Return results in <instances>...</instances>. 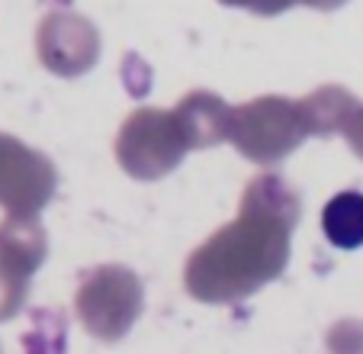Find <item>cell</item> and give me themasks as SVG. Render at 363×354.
Masks as SVG:
<instances>
[{"instance_id":"cell-1","label":"cell","mask_w":363,"mask_h":354,"mask_svg":"<svg viewBox=\"0 0 363 354\" xmlns=\"http://www.w3.org/2000/svg\"><path fill=\"white\" fill-rule=\"evenodd\" d=\"M299 203L274 174L245 193L241 219L219 229L186 264V290L203 303H235L274 280L289 258V229Z\"/></svg>"},{"instance_id":"cell-2","label":"cell","mask_w":363,"mask_h":354,"mask_svg":"<svg viewBox=\"0 0 363 354\" xmlns=\"http://www.w3.org/2000/svg\"><path fill=\"white\" fill-rule=\"evenodd\" d=\"M302 136H306V119H302L299 103L283 100V97H261L238 107L232 113V129H228V139L238 145L241 155L257 164L280 161L299 145Z\"/></svg>"},{"instance_id":"cell-3","label":"cell","mask_w":363,"mask_h":354,"mask_svg":"<svg viewBox=\"0 0 363 354\" xmlns=\"http://www.w3.org/2000/svg\"><path fill=\"white\" fill-rule=\"evenodd\" d=\"M119 164L135 177H161L184 158L186 142L174 113L138 109L119 132Z\"/></svg>"},{"instance_id":"cell-4","label":"cell","mask_w":363,"mask_h":354,"mask_svg":"<svg viewBox=\"0 0 363 354\" xmlns=\"http://www.w3.org/2000/svg\"><path fill=\"white\" fill-rule=\"evenodd\" d=\"M142 309V286L123 267H100L77 293V316L96 338L116 341Z\"/></svg>"},{"instance_id":"cell-5","label":"cell","mask_w":363,"mask_h":354,"mask_svg":"<svg viewBox=\"0 0 363 354\" xmlns=\"http://www.w3.org/2000/svg\"><path fill=\"white\" fill-rule=\"evenodd\" d=\"M55 191V171L16 139L0 136V203L16 216H33Z\"/></svg>"},{"instance_id":"cell-6","label":"cell","mask_w":363,"mask_h":354,"mask_svg":"<svg viewBox=\"0 0 363 354\" xmlns=\"http://www.w3.org/2000/svg\"><path fill=\"white\" fill-rule=\"evenodd\" d=\"M100 36L77 14H48L39 26V55L58 75H81L96 62Z\"/></svg>"},{"instance_id":"cell-7","label":"cell","mask_w":363,"mask_h":354,"mask_svg":"<svg viewBox=\"0 0 363 354\" xmlns=\"http://www.w3.org/2000/svg\"><path fill=\"white\" fill-rule=\"evenodd\" d=\"M174 119L180 126L186 149L216 145L228 139V129H232V109L216 94H206V90H193L190 97H184L180 107L174 109Z\"/></svg>"},{"instance_id":"cell-8","label":"cell","mask_w":363,"mask_h":354,"mask_svg":"<svg viewBox=\"0 0 363 354\" xmlns=\"http://www.w3.org/2000/svg\"><path fill=\"white\" fill-rule=\"evenodd\" d=\"M299 109H302V119H306V132L325 136V132H335L347 126V119L357 113V100L344 87H322L312 97L299 100Z\"/></svg>"},{"instance_id":"cell-9","label":"cell","mask_w":363,"mask_h":354,"mask_svg":"<svg viewBox=\"0 0 363 354\" xmlns=\"http://www.w3.org/2000/svg\"><path fill=\"white\" fill-rule=\"evenodd\" d=\"M322 229L335 248H360L363 245V193L347 191L328 200L322 213Z\"/></svg>"},{"instance_id":"cell-10","label":"cell","mask_w":363,"mask_h":354,"mask_svg":"<svg viewBox=\"0 0 363 354\" xmlns=\"http://www.w3.org/2000/svg\"><path fill=\"white\" fill-rule=\"evenodd\" d=\"M228 7H245L257 16H274V14H283L289 10L293 4H306V0H222Z\"/></svg>"},{"instance_id":"cell-11","label":"cell","mask_w":363,"mask_h":354,"mask_svg":"<svg viewBox=\"0 0 363 354\" xmlns=\"http://www.w3.org/2000/svg\"><path fill=\"white\" fill-rule=\"evenodd\" d=\"M344 132H347V139H350V149L363 158V107H357V113L347 119Z\"/></svg>"}]
</instances>
